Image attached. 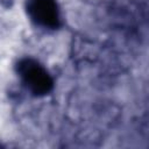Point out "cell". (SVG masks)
Segmentation results:
<instances>
[{"label":"cell","mask_w":149,"mask_h":149,"mask_svg":"<svg viewBox=\"0 0 149 149\" xmlns=\"http://www.w3.org/2000/svg\"><path fill=\"white\" fill-rule=\"evenodd\" d=\"M27 9L36 24L52 29L59 26V10L56 0H29Z\"/></svg>","instance_id":"obj_2"},{"label":"cell","mask_w":149,"mask_h":149,"mask_svg":"<svg viewBox=\"0 0 149 149\" xmlns=\"http://www.w3.org/2000/svg\"><path fill=\"white\" fill-rule=\"evenodd\" d=\"M17 73L27 88L35 95L48 94L52 88V79L49 72L35 59H21L17 63Z\"/></svg>","instance_id":"obj_1"}]
</instances>
